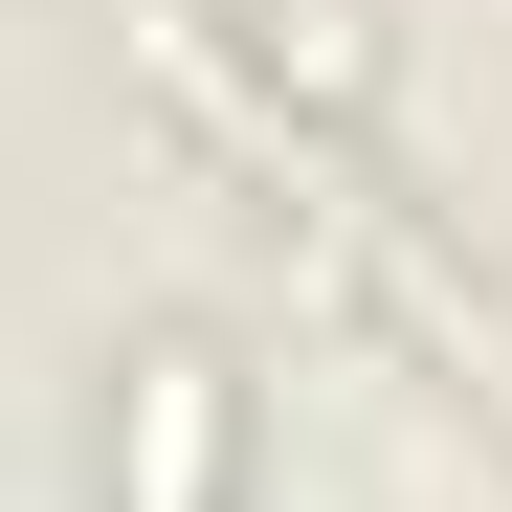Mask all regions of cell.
<instances>
[{
	"label": "cell",
	"mask_w": 512,
	"mask_h": 512,
	"mask_svg": "<svg viewBox=\"0 0 512 512\" xmlns=\"http://www.w3.org/2000/svg\"><path fill=\"white\" fill-rule=\"evenodd\" d=\"M134 512H223V379L134 357Z\"/></svg>",
	"instance_id": "6da1fadb"
}]
</instances>
